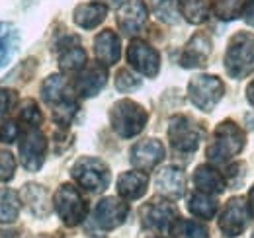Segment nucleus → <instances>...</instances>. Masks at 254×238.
Here are the masks:
<instances>
[{
	"label": "nucleus",
	"mask_w": 254,
	"mask_h": 238,
	"mask_svg": "<svg viewBox=\"0 0 254 238\" xmlns=\"http://www.w3.org/2000/svg\"><path fill=\"white\" fill-rule=\"evenodd\" d=\"M153 238H160V237H153Z\"/></svg>",
	"instance_id": "nucleus-40"
},
{
	"label": "nucleus",
	"mask_w": 254,
	"mask_h": 238,
	"mask_svg": "<svg viewBox=\"0 0 254 238\" xmlns=\"http://www.w3.org/2000/svg\"><path fill=\"white\" fill-rule=\"evenodd\" d=\"M53 207L66 227H78L86 219V201L72 183H63L53 197Z\"/></svg>",
	"instance_id": "nucleus-6"
},
{
	"label": "nucleus",
	"mask_w": 254,
	"mask_h": 238,
	"mask_svg": "<svg viewBox=\"0 0 254 238\" xmlns=\"http://www.w3.org/2000/svg\"><path fill=\"white\" fill-rule=\"evenodd\" d=\"M249 203H251V209H253V213H254V185H253V189H251V193H249Z\"/></svg>",
	"instance_id": "nucleus-38"
},
{
	"label": "nucleus",
	"mask_w": 254,
	"mask_h": 238,
	"mask_svg": "<svg viewBox=\"0 0 254 238\" xmlns=\"http://www.w3.org/2000/svg\"><path fill=\"white\" fill-rule=\"evenodd\" d=\"M129 160L135 166V170L141 172H149L155 166H159L164 158V145L159 139H145L133 145V149L129 152Z\"/></svg>",
	"instance_id": "nucleus-16"
},
{
	"label": "nucleus",
	"mask_w": 254,
	"mask_h": 238,
	"mask_svg": "<svg viewBox=\"0 0 254 238\" xmlns=\"http://www.w3.org/2000/svg\"><path fill=\"white\" fill-rule=\"evenodd\" d=\"M108 16V6L102 2H86V4H78L74 8L72 20L78 28L82 30H94L98 28Z\"/></svg>",
	"instance_id": "nucleus-21"
},
{
	"label": "nucleus",
	"mask_w": 254,
	"mask_h": 238,
	"mask_svg": "<svg viewBox=\"0 0 254 238\" xmlns=\"http://www.w3.org/2000/svg\"><path fill=\"white\" fill-rule=\"evenodd\" d=\"M245 0H215L213 2V12L221 20H235L243 14Z\"/></svg>",
	"instance_id": "nucleus-30"
},
{
	"label": "nucleus",
	"mask_w": 254,
	"mask_h": 238,
	"mask_svg": "<svg viewBox=\"0 0 254 238\" xmlns=\"http://www.w3.org/2000/svg\"><path fill=\"white\" fill-rule=\"evenodd\" d=\"M149 20V8L143 0H126L118 10V26L126 35H137Z\"/></svg>",
	"instance_id": "nucleus-15"
},
{
	"label": "nucleus",
	"mask_w": 254,
	"mask_h": 238,
	"mask_svg": "<svg viewBox=\"0 0 254 238\" xmlns=\"http://www.w3.org/2000/svg\"><path fill=\"white\" fill-rule=\"evenodd\" d=\"M178 10H180V16L190 22V24H203L211 10H213V4L209 0H178Z\"/></svg>",
	"instance_id": "nucleus-25"
},
{
	"label": "nucleus",
	"mask_w": 254,
	"mask_h": 238,
	"mask_svg": "<svg viewBox=\"0 0 254 238\" xmlns=\"http://www.w3.org/2000/svg\"><path fill=\"white\" fill-rule=\"evenodd\" d=\"M193 183L197 187V191L203 193H211V195H219L225 191L227 181L223 178L221 172H217L211 164H201L195 168L193 172Z\"/></svg>",
	"instance_id": "nucleus-22"
},
{
	"label": "nucleus",
	"mask_w": 254,
	"mask_h": 238,
	"mask_svg": "<svg viewBox=\"0 0 254 238\" xmlns=\"http://www.w3.org/2000/svg\"><path fill=\"white\" fill-rule=\"evenodd\" d=\"M41 98L51 108L53 119L63 127H66L78 112V104L72 96V88L61 74H51L43 80Z\"/></svg>",
	"instance_id": "nucleus-1"
},
{
	"label": "nucleus",
	"mask_w": 254,
	"mask_h": 238,
	"mask_svg": "<svg viewBox=\"0 0 254 238\" xmlns=\"http://www.w3.org/2000/svg\"><path fill=\"white\" fill-rule=\"evenodd\" d=\"M141 86V80L127 68H122L118 74H116V88L120 92H131V90L139 88Z\"/></svg>",
	"instance_id": "nucleus-33"
},
{
	"label": "nucleus",
	"mask_w": 254,
	"mask_h": 238,
	"mask_svg": "<svg viewBox=\"0 0 254 238\" xmlns=\"http://www.w3.org/2000/svg\"><path fill=\"white\" fill-rule=\"evenodd\" d=\"M147 185H149V176L145 172H141V170L124 172L118 178V193H120V197H124L127 201H135L147 193Z\"/></svg>",
	"instance_id": "nucleus-20"
},
{
	"label": "nucleus",
	"mask_w": 254,
	"mask_h": 238,
	"mask_svg": "<svg viewBox=\"0 0 254 238\" xmlns=\"http://www.w3.org/2000/svg\"><path fill=\"white\" fill-rule=\"evenodd\" d=\"M247 98H249V102L254 106V80L249 84V88H247Z\"/></svg>",
	"instance_id": "nucleus-37"
},
{
	"label": "nucleus",
	"mask_w": 254,
	"mask_h": 238,
	"mask_svg": "<svg viewBox=\"0 0 254 238\" xmlns=\"http://www.w3.org/2000/svg\"><path fill=\"white\" fill-rule=\"evenodd\" d=\"M149 121V114L147 110L133 102V100H120L112 106L110 110V123H112V129L124 137V139H131L135 135H139L145 125Z\"/></svg>",
	"instance_id": "nucleus-4"
},
{
	"label": "nucleus",
	"mask_w": 254,
	"mask_h": 238,
	"mask_svg": "<svg viewBox=\"0 0 254 238\" xmlns=\"http://www.w3.org/2000/svg\"><path fill=\"white\" fill-rule=\"evenodd\" d=\"M20 135V127L16 121H4L0 125V143L4 145H12Z\"/></svg>",
	"instance_id": "nucleus-35"
},
{
	"label": "nucleus",
	"mask_w": 254,
	"mask_h": 238,
	"mask_svg": "<svg viewBox=\"0 0 254 238\" xmlns=\"http://www.w3.org/2000/svg\"><path fill=\"white\" fill-rule=\"evenodd\" d=\"M225 68L233 78H245L254 72V33L239 31L231 37L225 53Z\"/></svg>",
	"instance_id": "nucleus-3"
},
{
	"label": "nucleus",
	"mask_w": 254,
	"mask_h": 238,
	"mask_svg": "<svg viewBox=\"0 0 254 238\" xmlns=\"http://www.w3.org/2000/svg\"><path fill=\"white\" fill-rule=\"evenodd\" d=\"M178 209L174 203H170L166 197H155L149 203L141 207V223L145 229L159 233V235H168L174 223L178 221Z\"/></svg>",
	"instance_id": "nucleus-7"
},
{
	"label": "nucleus",
	"mask_w": 254,
	"mask_h": 238,
	"mask_svg": "<svg viewBox=\"0 0 254 238\" xmlns=\"http://www.w3.org/2000/svg\"><path fill=\"white\" fill-rule=\"evenodd\" d=\"M70 39L72 37L59 43V66L63 72H78L86 66V51L78 43H68Z\"/></svg>",
	"instance_id": "nucleus-24"
},
{
	"label": "nucleus",
	"mask_w": 254,
	"mask_h": 238,
	"mask_svg": "<svg viewBox=\"0 0 254 238\" xmlns=\"http://www.w3.org/2000/svg\"><path fill=\"white\" fill-rule=\"evenodd\" d=\"M94 53L96 59L106 66L116 64L122 57V43L120 37L116 35V31L104 30L94 37Z\"/></svg>",
	"instance_id": "nucleus-19"
},
{
	"label": "nucleus",
	"mask_w": 254,
	"mask_h": 238,
	"mask_svg": "<svg viewBox=\"0 0 254 238\" xmlns=\"http://www.w3.org/2000/svg\"><path fill=\"white\" fill-rule=\"evenodd\" d=\"M225 94V84L221 78L211 74H199L191 78L188 84V96L191 104L201 112H213V108L221 102Z\"/></svg>",
	"instance_id": "nucleus-9"
},
{
	"label": "nucleus",
	"mask_w": 254,
	"mask_h": 238,
	"mask_svg": "<svg viewBox=\"0 0 254 238\" xmlns=\"http://www.w3.org/2000/svg\"><path fill=\"white\" fill-rule=\"evenodd\" d=\"M211 55V39L205 33H195L184 47L180 55V64L184 68H199L205 66Z\"/></svg>",
	"instance_id": "nucleus-17"
},
{
	"label": "nucleus",
	"mask_w": 254,
	"mask_h": 238,
	"mask_svg": "<svg viewBox=\"0 0 254 238\" xmlns=\"http://www.w3.org/2000/svg\"><path fill=\"white\" fill-rule=\"evenodd\" d=\"M22 203L35 217H47L51 213V201L49 193L43 185L37 183H26L22 189Z\"/></svg>",
	"instance_id": "nucleus-23"
},
{
	"label": "nucleus",
	"mask_w": 254,
	"mask_h": 238,
	"mask_svg": "<svg viewBox=\"0 0 254 238\" xmlns=\"http://www.w3.org/2000/svg\"><path fill=\"white\" fill-rule=\"evenodd\" d=\"M41 121H43V116H41L37 104L33 100L22 102V106H20V123L24 125V129L26 127H39Z\"/></svg>",
	"instance_id": "nucleus-31"
},
{
	"label": "nucleus",
	"mask_w": 254,
	"mask_h": 238,
	"mask_svg": "<svg viewBox=\"0 0 254 238\" xmlns=\"http://www.w3.org/2000/svg\"><path fill=\"white\" fill-rule=\"evenodd\" d=\"M20 33L14 24L0 22V66H4L18 49Z\"/></svg>",
	"instance_id": "nucleus-27"
},
{
	"label": "nucleus",
	"mask_w": 254,
	"mask_h": 238,
	"mask_svg": "<svg viewBox=\"0 0 254 238\" xmlns=\"http://www.w3.org/2000/svg\"><path fill=\"white\" fill-rule=\"evenodd\" d=\"M129 205L116 197H104L94 209V221L102 231H114L126 223Z\"/></svg>",
	"instance_id": "nucleus-13"
},
{
	"label": "nucleus",
	"mask_w": 254,
	"mask_h": 238,
	"mask_svg": "<svg viewBox=\"0 0 254 238\" xmlns=\"http://www.w3.org/2000/svg\"><path fill=\"white\" fill-rule=\"evenodd\" d=\"M243 20L249 24V26H253L254 28V0H245V6H243Z\"/></svg>",
	"instance_id": "nucleus-36"
},
{
	"label": "nucleus",
	"mask_w": 254,
	"mask_h": 238,
	"mask_svg": "<svg viewBox=\"0 0 254 238\" xmlns=\"http://www.w3.org/2000/svg\"><path fill=\"white\" fill-rule=\"evenodd\" d=\"M245 131L231 119H225L217 125L213 133V143L207 147V158L213 164H227L233 156L241 154L245 149Z\"/></svg>",
	"instance_id": "nucleus-2"
},
{
	"label": "nucleus",
	"mask_w": 254,
	"mask_h": 238,
	"mask_svg": "<svg viewBox=\"0 0 254 238\" xmlns=\"http://www.w3.org/2000/svg\"><path fill=\"white\" fill-rule=\"evenodd\" d=\"M98 2H102V4H104V2H116V0H98Z\"/></svg>",
	"instance_id": "nucleus-39"
},
{
	"label": "nucleus",
	"mask_w": 254,
	"mask_h": 238,
	"mask_svg": "<svg viewBox=\"0 0 254 238\" xmlns=\"http://www.w3.org/2000/svg\"><path fill=\"white\" fill-rule=\"evenodd\" d=\"M106 82H108L106 64H102L100 60L86 62V66L78 72L72 88L80 98H94L96 94H100V90L106 86Z\"/></svg>",
	"instance_id": "nucleus-14"
},
{
	"label": "nucleus",
	"mask_w": 254,
	"mask_h": 238,
	"mask_svg": "<svg viewBox=\"0 0 254 238\" xmlns=\"http://www.w3.org/2000/svg\"><path fill=\"white\" fill-rule=\"evenodd\" d=\"M20 195L10 187H0V223H14L20 215Z\"/></svg>",
	"instance_id": "nucleus-28"
},
{
	"label": "nucleus",
	"mask_w": 254,
	"mask_h": 238,
	"mask_svg": "<svg viewBox=\"0 0 254 238\" xmlns=\"http://www.w3.org/2000/svg\"><path fill=\"white\" fill-rule=\"evenodd\" d=\"M188 209H190V213L193 217H197L201 221H209L217 213V199L211 193L195 191L188 199Z\"/></svg>",
	"instance_id": "nucleus-26"
},
{
	"label": "nucleus",
	"mask_w": 254,
	"mask_h": 238,
	"mask_svg": "<svg viewBox=\"0 0 254 238\" xmlns=\"http://www.w3.org/2000/svg\"><path fill=\"white\" fill-rule=\"evenodd\" d=\"M14 172H16V160L12 152L0 149V183L10 181L14 178Z\"/></svg>",
	"instance_id": "nucleus-32"
},
{
	"label": "nucleus",
	"mask_w": 254,
	"mask_h": 238,
	"mask_svg": "<svg viewBox=\"0 0 254 238\" xmlns=\"http://www.w3.org/2000/svg\"><path fill=\"white\" fill-rule=\"evenodd\" d=\"M253 209L249 199L245 197H233L225 203L221 215H219V229H221L223 237L235 238L241 237L245 233V229L251 225L253 221Z\"/></svg>",
	"instance_id": "nucleus-10"
},
{
	"label": "nucleus",
	"mask_w": 254,
	"mask_h": 238,
	"mask_svg": "<svg viewBox=\"0 0 254 238\" xmlns=\"http://www.w3.org/2000/svg\"><path fill=\"white\" fill-rule=\"evenodd\" d=\"M47 154V139L39 131V127H26L22 133L20 141V156H22V166L28 172H37Z\"/></svg>",
	"instance_id": "nucleus-11"
},
{
	"label": "nucleus",
	"mask_w": 254,
	"mask_h": 238,
	"mask_svg": "<svg viewBox=\"0 0 254 238\" xmlns=\"http://www.w3.org/2000/svg\"><path fill=\"white\" fill-rule=\"evenodd\" d=\"M72 179L88 193H100L110 185V168L104 160L94 156H82L78 158L70 168Z\"/></svg>",
	"instance_id": "nucleus-5"
},
{
	"label": "nucleus",
	"mask_w": 254,
	"mask_h": 238,
	"mask_svg": "<svg viewBox=\"0 0 254 238\" xmlns=\"http://www.w3.org/2000/svg\"><path fill=\"white\" fill-rule=\"evenodd\" d=\"M127 60L129 64L141 72L143 76L155 78L160 70V55L155 47H151L143 39H133L127 47Z\"/></svg>",
	"instance_id": "nucleus-12"
},
{
	"label": "nucleus",
	"mask_w": 254,
	"mask_h": 238,
	"mask_svg": "<svg viewBox=\"0 0 254 238\" xmlns=\"http://www.w3.org/2000/svg\"><path fill=\"white\" fill-rule=\"evenodd\" d=\"M155 185L159 189V193H162L168 199H180L186 191V176L180 168L174 166H166L162 168L157 178H155Z\"/></svg>",
	"instance_id": "nucleus-18"
},
{
	"label": "nucleus",
	"mask_w": 254,
	"mask_h": 238,
	"mask_svg": "<svg viewBox=\"0 0 254 238\" xmlns=\"http://www.w3.org/2000/svg\"><path fill=\"white\" fill-rule=\"evenodd\" d=\"M18 106V92L10 88H0V121Z\"/></svg>",
	"instance_id": "nucleus-34"
},
{
	"label": "nucleus",
	"mask_w": 254,
	"mask_h": 238,
	"mask_svg": "<svg viewBox=\"0 0 254 238\" xmlns=\"http://www.w3.org/2000/svg\"><path fill=\"white\" fill-rule=\"evenodd\" d=\"M253 238H254V235H253Z\"/></svg>",
	"instance_id": "nucleus-41"
},
{
	"label": "nucleus",
	"mask_w": 254,
	"mask_h": 238,
	"mask_svg": "<svg viewBox=\"0 0 254 238\" xmlns=\"http://www.w3.org/2000/svg\"><path fill=\"white\" fill-rule=\"evenodd\" d=\"M168 235L172 238H209V229L199 221L178 219Z\"/></svg>",
	"instance_id": "nucleus-29"
},
{
	"label": "nucleus",
	"mask_w": 254,
	"mask_h": 238,
	"mask_svg": "<svg viewBox=\"0 0 254 238\" xmlns=\"http://www.w3.org/2000/svg\"><path fill=\"white\" fill-rule=\"evenodd\" d=\"M203 139L201 127L190 119L188 116H174L168 121V141L176 152L190 154L199 147V141Z\"/></svg>",
	"instance_id": "nucleus-8"
}]
</instances>
